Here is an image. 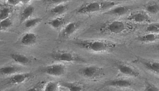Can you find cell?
<instances>
[{"label": "cell", "instance_id": "cell-1", "mask_svg": "<svg viewBox=\"0 0 159 91\" xmlns=\"http://www.w3.org/2000/svg\"><path fill=\"white\" fill-rule=\"evenodd\" d=\"M73 43L81 48L97 53L111 52L118 46L116 43L105 39H76Z\"/></svg>", "mask_w": 159, "mask_h": 91}, {"label": "cell", "instance_id": "cell-31", "mask_svg": "<svg viewBox=\"0 0 159 91\" xmlns=\"http://www.w3.org/2000/svg\"><path fill=\"white\" fill-rule=\"evenodd\" d=\"M31 0H20V3H23V4H27L29 3Z\"/></svg>", "mask_w": 159, "mask_h": 91}, {"label": "cell", "instance_id": "cell-30", "mask_svg": "<svg viewBox=\"0 0 159 91\" xmlns=\"http://www.w3.org/2000/svg\"><path fill=\"white\" fill-rule=\"evenodd\" d=\"M7 3L10 6H17L20 1V0H7Z\"/></svg>", "mask_w": 159, "mask_h": 91}, {"label": "cell", "instance_id": "cell-20", "mask_svg": "<svg viewBox=\"0 0 159 91\" xmlns=\"http://www.w3.org/2000/svg\"><path fill=\"white\" fill-rule=\"evenodd\" d=\"M68 9V6L64 3H60L52 7L51 10V13L53 15L60 16L61 14L65 13Z\"/></svg>", "mask_w": 159, "mask_h": 91}, {"label": "cell", "instance_id": "cell-18", "mask_svg": "<svg viewBox=\"0 0 159 91\" xmlns=\"http://www.w3.org/2000/svg\"><path fill=\"white\" fill-rule=\"evenodd\" d=\"M159 34L149 33L138 36L137 39L142 43H152L159 40Z\"/></svg>", "mask_w": 159, "mask_h": 91}, {"label": "cell", "instance_id": "cell-21", "mask_svg": "<svg viewBox=\"0 0 159 91\" xmlns=\"http://www.w3.org/2000/svg\"><path fill=\"white\" fill-rule=\"evenodd\" d=\"M66 20L63 17H58L53 18L51 20H49L48 22V24L50 25L51 27H52L54 29L58 30L60 29L64 25Z\"/></svg>", "mask_w": 159, "mask_h": 91}, {"label": "cell", "instance_id": "cell-23", "mask_svg": "<svg viewBox=\"0 0 159 91\" xmlns=\"http://www.w3.org/2000/svg\"><path fill=\"white\" fill-rule=\"evenodd\" d=\"M43 20L42 18H30L29 19L27 20L26 21L23 22L25 27L27 29H31L35 27L38 24L41 23V22Z\"/></svg>", "mask_w": 159, "mask_h": 91}, {"label": "cell", "instance_id": "cell-29", "mask_svg": "<svg viewBox=\"0 0 159 91\" xmlns=\"http://www.w3.org/2000/svg\"><path fill=\"white\" fill-rule=\"evenodd\" d=\"M70 1H73V0H43V2L45 3L57 5L58 4L65 3L66 2Z\"/></svg>", "mask_w": 159, "mask_h": 91}, {"label": "cell", "instance_id": "cell-9", "mask_svg": "<svg viewBox=\"0 0 159 91\" xmlns=\"http://www.w3.org/2000/svg\"><path fill=\"white\" fill-rule=\"evenodd\" d=\"M116 68L120 74L126 76L136 78L140 75L139 71L132 66L125 63H118L116 64Z\"/></svg>", "mask_w": 159, "mask_h": 91}, {"label": "cell", "instance_id": "cell-25", "mask_svg": "<svg viewBox=\"0 0 159 91\" xmlns=\"http://www.w3.org/2000/svg\"><path fill=\"white\" fill-rule=\"evenodd\" d=\"M11 13L12 9L10 7L2 6L0 7V20L9 18Z\"/></svg>", "mask_w": 159, "mask_h": 91}, {"label": "cell", "instance_id": "cell-6", "mask_svg": "<svg viewBox=\"0 0 159 91\" xmlns=\"http://www.w3.org/2000/svg\"><path fill=\"white\" fill-rule=\"evenodd\" d=\"M126 20L135 24L151 22L149 15L144 11H138L131 13L127 17Z\"/></svg>", "mask_w": 159, "mask_h": 91}, {"label": "cell", "instance_id": "cell-27", "mask_svg": "<svg viewBox=\"0 0 159 91\" xmlns=\"http://www.w3.org/2000/svg\"><path fill=\"white\" fill-rule=\"evenodd\" d=\"M146 31L149 33L159 34V24L157 22L149 24L146 27Z\"/></svg>", "mask_w": 159, "mask_h": 91}, {"label": "cell", "instance_id": "cell-8", "mask_svg": "<svg viewBox=\"0 0 159 91\" xmlns=\"http://www.w3.org/2000/svg\"><path fill=\"white\" fill-rule=\"evenodd\" d=\"M133 81L127 79H115L106 81L102 85V87H114V88H129L133 85Z\"/></svg>", "mask_w": 159, "mask_h": 91}, {"label": "cell", "instance_id": "cell-16", "mask_svg": "<svg viewBox=\"0 0 159 91\" xmlns=\"http://www.w3.org/2000/svg\"><path fill=\"white\" fill-rule=\"evenodd\" d=\"M35 8L33 5H28L27 7H25L20 14V24H22L27 20L32 17L35 12Z\"/></svg>", "mask_w": 159, "mask_h": 91}, {"label": "cell", "instance_id": "cell-22", "mask_svg": "<svg viewBox=\"0 0 159 91\" xmlns=\"http://www.w3.org/2000/svg\"><path fill=\"white\" fill-rule=\"evenodd\" d=\"M144 9L147 13L152 14V15H156L159 13V3L156 2H153L148 3L145 6Z\"/></svg>", "mask_w": 159, "mask_h": 91}, {"label": "cell", "instance_id": "cell-3", "mask_svg": "<svg viewBox=\"0 0 159 91\" xmlns=\"http://www.w3.org/2000/svg\"><path fill=\"white\" fill-rule=\"evenodd\" d=\"M119 3L114 1H93L85 3L80 7L76 10V13L79 14H89L98 13L104 10H109L113 7H116Z\"/></svg>", "mask_w": 159, "mask_h": 91}, {"label": "cell", "instance_id": "cell-24", "mask_svg": "<svg viewBox=\"0 0 159 91\" xmlns=\"http://www.w3.org/2000/svg\"><path fill=\"white\" fill-rule=\"evenodd\" d=\"M59 82L50 81L46 83L43 87V90L46 91H57L59 90Z\"/></svg>", "mask_w": 159, "mask_h": 91}, {"label": "cell", "instance_id": "cell-11", "mask_svg": "<svg viewBox=\"0 0 159 91\" xmlns=\"http://www.w3.org/2000/svg\"><path fill=\"white\" fill-rule=\"evenodd\" d=\"M33 75L31 72H18L12 75L8 79L7 83L10 84H20L33 77Z\"/></svg>", "mask_w": 159, "mask_h": 91}, {"label": "cell", "instance_id": "cell-32", "mask_svg": "<svg viewBox=\"0 0 159 91\" xmlns=\"http://www.w3.org/2000/svg\"><path fill=\"white\" fill-rule=\"evenodd\" d=\"M4 43V42H3L2 41H0V46H1V45H2V44Z\"/></svg>", "mask_w": 159, "mask_h": 91}, {"label": "cell", "instance_id": "cell-13", "mask_svg": "<svg viewBox=\"0 0 159 91\" xmlns=\"http://www.w3.org/2000/svg\"><path fill=\"white\" fill-rule=\"evenodd\" d=\"M140 63H142L143 66L148 70L152 72L155 74L159 75V62L158 61L142 59L140 60Z\"/></svg>", "mask_w": 159, "mask_h": 91}, {"label": "cell", "instance_id": "cell-19", "mask_svg": "<svg viewBox=\"0 0 159 91\" xmlns=\"http://www.w3.org/2000/svg\"><path fill=\"white\" fill-rule=\"evenodd\" d=\"M21 68L15 66H6L0 68V74L3 75H12L20 72Z\"/></svg>", "mask_w": 159, "mask_h": 91}, {"label": "cell", "instance_id": "cell-7", "mask_svg": "<svg viewBox=\"0 0 159 91\" xmlns=\"http://www.w3.org/2000/svg\"><path fill=\"white\" fill-rule=\"evenodd\" d=\"M43 72L52 76H60L65 74L66 67L62 63H57L47 66L43 68Z\"/></svg>", "mask_w": 159, "mask_h": 91}, {"label": "cell", "instance_id": "cell-28", "mask_svg": "<svg viewBox=\"0 0 159 91\" xmlns=\"http://www.w3.org/2000/svg\"><path fill=\"white\" fill-rule=\"evenodd\" d=\"M144 90L146 91H159V89L155 85L153 84L148 81H146Z\"/></svg>", "mask_w": 159, "mask_h": 91}, {"label": "cell", "instance_id": "cell-5", "mask_svg": "<svg viewBox=\"0 0 159 91\" xmlns=\"http://www.w3.org/2000/svg\"><path fill=\"white\" fill-rule=\"evenodd\" d=\"M78 72L83 77L91 80H98L105 75L103 68L97 66H89L81 68Z\"/></svg>", "mask_w": 159, "mask_h": 91}, {"label": "cell", "instance_id": "cell-10", "mask_svg": "<svg viewBox=\"0 0 159 91\" xmlns=\"http://www.w3.org/2000/svg\"><path fill=\"white\" fill-rule=\"evenodd\" d=\"M134 9V7L131 6H116L104 12L103 14L120 17L129 13Z\"/></svg>", "mask_w": 159, "mask_h": 91}, {"label": "cell", "instance_id": "cell-14", "mask_svg": "<svg viewBox=\"0 0 159 91\" xmlns=\"http://www.w3.org/2000/svg\"><path fill=\"white\" fill-rule=\"evenodd\" d=\"M80 27V23L77 22H71L66 25L62 31V37L64 38H69L75 33Z\"/></svg>", "mask_w": 159, "mask_h": 91}, {"label": "cell", "instance_id": "cell-26", "mask_svg": "<svg viewBox=\"0 0 159 91\" xmlns=\"http://www.w3.org/2000/svg\"><path fill=\"white\" fill-rule=\"evenodd\" d=\"M13 25V21L11 19L7 18V19L0 20V31L7 30L11 27Z\"/></svg>", "mask_w": 159, "mask_h": 91}, {"label": "cell", "instance_id": "cell-2", "mask_svg": "<svg viewBox=\"0 0 159 91\" xmlns=\"http://www.w3.org/2000/svg\"><path fill=\"white\" fill-rule=\"evenodd\" d=\"M139 27L138 24L127 20H112L103 24L98 27L99 33L107 35H125L136 30Z\"/></svg>", "mask_w": 159, "mask_h": 91}, {"label": "cell", "instance_id": "cell-4", "mask_svg": "<svg viewBox=\"0 0 159 91\" xmlns=\"http://www.w3.org/2000/svg\"><path fill=\"white\" fill-rule=\"evenodd\" d=\"M51 57L53 61L66 63H83L86 61L79 54L70 51H57L51 54Z\"/></svg>", "mask_w": 159, "mask_h": 91}, {"label": "cell", "instance_id": "cell-15", "mask_svg": "<svg viewBox=\"0 0 159 91\" xmlns=\"http://www.w3.org/2000/svg\"><path fill=\"white\" fill-rule=\"evenodd\" d=\"M60 86L66 88L69 91H80L85 90V87L81 83L79 82H66L60 81Z\"/></svg>", "mask_w": 159, "mask_h": 91}, {"label": "cell", "instance_id": "cell-17", "mask_svg": "<svg viewBox=\"0 0 159 91\" xmlns=\"http://www.w3.org/2000/svg\"><path fill=\"white\" fill-rule=\"evenodd\" d=\"M10 57L14 61L18 64L26 65L30 64L31 62V60L30 57L23 54L13 53L10 54Z\"/></svg>", "mask_w": 159, "mask_h": 91}, {"label": "cell", "instance_id": "cell-12", "mask_svg": "<svg viewBox=\"0 0 159 91\" xmlns=\"http://www.w3.org/2000/svg\"><path fill=\"white\" fill-rule=\"evenodd\" d=\"M38 41V37L34 33H27L23 34L20 38V44L25 46H31L37 44Z\"/></svg>", "mask_w": 159, "mask_h": 91}]
</instances>
